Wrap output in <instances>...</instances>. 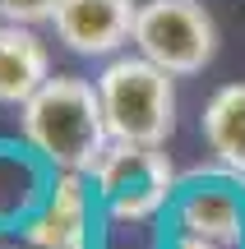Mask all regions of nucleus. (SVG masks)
<instances>
[{"label":"nucleus","instance_id":"nucleus-11","mask_svg":"<svg viewBox=\"0 0 245 249\" xmlns=\"http://www.w3.org/2000/svg\"><path fill=\"white\" fill-rule=\"evenodd\" d=\"M56 5L60 0H0V14H5V23H51L56 18Z\"/></svg>","mask_w":245,"mask_h":249},{"label":"nucleus","instance_id":"nucleus-1","mask_svg":"<svg viewBox=\"0 0 245 249\" xmlns=\"http://www.w3.org/2000/svg\"><path fill=\"white\" fill-rule=\"evenodd\" d=\"M19 134L56 171H83L88 176L111 143L107 111H102V97H97V79L51 74L19 107Z\"/></svg>","mask_w":245,"mask_h":249},{"label":"nucleus","instance_id":"nucleus-5","mask_svg":"<svg viewBox=\"0 0 245 249\" xmlns=\"http://www.w3.org/2000/svg\"><path fill=\"white\" fill-rule=\"evenodd\" d=\"M167 249H245V189L241 176H194L171 198Z\"/></svg>","mask_w":245,"mask_h":249},{"label":"nucleus","instance_id":"nucleus-8","mask_svg":"<svg viewBox=\"0 0 245 249\" xmlns=\"http://www.w3.org/2000/svg\"><path fill=\"white\" fill-rule=\"evenodd\" d=\"M51 79V51L28 23H0V107H23Z\"/></svg>","mask_w":245,"mask_h":249},{"label":"nucleus","instance_id":"nucleus-12","mask_svg":"<svg viewBox=\"0 0 245 249\" xmlns=\"http://www.w3.org/2000/svg\"><path fill=\"white\" fill-rule=\"evenodd\" d=\"M0 23H5V14H0Z\"/></svg>","mask_w":245,"mask_h":249},{"label":"nucleus","instance_id":"nucleus-2","mask_svg":"<svg viewBox=\"0 0 245 249\" xmlns=\"http://www.w3.org/2000/svg\"><path fill=\"white\" fill-rule=\"evenodd\" d=\"M176 74L153 65L144 51L111 55L97 74V97L107 111L111 139L125 143H162L176 134Z\"/></svg>","mask_w":245,"mask_h":249},{"label":"nucleus","instance_id":"nucleus-10","mask_svg":"<svg viewBox=\"0 0 245 249\" xmlns=\"http://www.w3.org/2000/svg\"><path fill=\"white\" fill-rule=\"evenodd\" d=\"M37 171L23 157H0V222H14L37 203Z\"/></svg>","mask_w":245,"mask_h":249},{"label":"nucleus","instance_id":"nucleus-9","mask_svg":"<svg viewBox=\"0 0 245 249\" xmlns=\"http://www.w3.org/2000/svg\"><path fill=\"white\" fill-rule=\"evenodd\" d=\"M199 129H204V143H208L213 157L231 176L245 180V83H227L204 102Z\"/></svg>","mask_w":245,"mask_h":249},{"label":"nucleus","instance_id":"nucleus-4","mask_svg":"<svg viewBox=\"0 0 245 249\" xmlns=\"http://www.w3.org/2000/svg\"><path fill=\"white\" fill-rule=\"evenodd\" d=\"M134 51H144L176 79H190L218 55V23L204 0H139Z\"/></svg>","mask_w":245,"mask_h":249},{"label":"nucleus","instance_id":"nucleus-7","mask_svg":"<svg viewBox=\"0 0 245 249\" xmlns=\"http://www.w3.org/2000/svg\"><path fill=\"white\" fill-rule=\"evenodd\" d=\"M33 249H88V176L56 171L42 213L28 222Z\"/></svg>","mask_w":245,"mask_h":249},{"label":"nucleus","instance_id":"nucleus-3","mask_svg":"<svg viewBox=\"0 0 245 249\" xmlns=\"http://www.w3.org/2000/svg\"><path fill=\"white\" fill-rule=\"evenodd\" d=\"M88 180L97 185V198L107 208L111 226L153 222L162 208H171L176 189H181L176 166L162 152V143H125V139L107 143V152L88 171Z\"/></svg>","mask_w":245,"mask_h":249},{"label":"nucleus","instance_id":"nucleus-6","mask_svg":"<svg viewBox=\"0 0 245 249\" xmlns=\"http://www.w3.org/2000/svg\"><path fill=\"white\" fill-rule=\"evenodd\" d=\"M139 0H60L56 5V42L83 60H111L134 42Z\"/></svg>","mask_w":245,"mask_h":249}]
</instances>
